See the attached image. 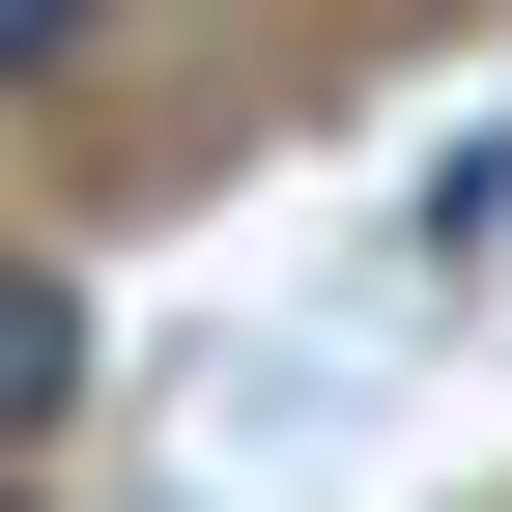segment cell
I'll list each match as a JSON object with an SVG mask.
<instances>
[{"label": "cell", "mask_w": 512, "mask_h": 512, "mask_svg": "<svg viewBox=\"0 0 512 512\" xmlns=\"http://www.w3.org/2000/svg\"><path fill=\"white\" fill-rule=\"evenodd\" d=\"M57 399H86V285H57V256H0V456H29Z\"/></svg>", "instance_id": "6da1fadb"}, {"label": "cell", "mask_w": 512, "mask_h": 512, "mask_svg": "<svg viewBox=\"0 0 512 512\" xmlns=\"http://www.w3.org/2000/svg\"><path fill=\"white\" fill-rule=\"evenodd\" d=\"M57 29H86V0H0V57H57Z\"/></svg>", "instance_id": "7a4b0ae2"}, {"label": "cell", "mask_w": 512, "mask_h": 512, "mask_svg": "<svg viewBox=\"0 0 512 512\" xmlns=\"http://www.w3.org/2000/svg\"><path fill=\"white\" fill-rule=\"evenodd\" d=\"M0 512H29V484H0Z\"/></svg>", "instance_id": "3957f363"}]
</instances>
